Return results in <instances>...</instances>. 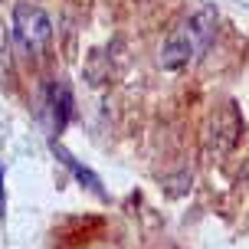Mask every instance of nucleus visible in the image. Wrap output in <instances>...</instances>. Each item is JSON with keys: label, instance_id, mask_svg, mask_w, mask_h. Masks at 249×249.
<instances>
[{"label": "nucleus", "instance_id": "obj_1", "mask_svg": "<svg viewBox=\"0 0 249 249\" xmlns=\"http://www.w3.org/2000/svg\"><path fill=\"white\" fill-rule=\"evenodd\" d=\"M216 30H220V10L210 7V3L200 7L194 17H187L184 23L164 39L161 56H158L161 69H167V72H184L190 66H197L207 56V50L213 46Z\"/></svg>", "mask_w": 249, "mask_h": 249}, {"label": "nucleus", "instance_id": "obj_2", "mask_svg": "<svg viewBox=\"0 0 249 249\" xmlns=\"http://www.w3.org/2000/svg\"><path fill=\"white\" fill-rule=\"evenodd\" d=\"M13 39L20 43L26 56H43L53 43V20L36 3H17L13 7Z\"/></svg>", "mask_w": 249, "mask_h": 249}, {"label": "nucleus", "instance_id": "obj_3", "mask_svg": "<svg viewBox=\"0 0 249 249\" xmlns=\"http://www.w3.org/2000/svg\"><path fill=\"white\" fill-rule=\"evenodd\" d=\"M243 138V115L236 112L233 102H226L220 112L210 118V131H207V148L213 154H226L236 148V141Z\"/></svg>", "mask_w": 249, "mask_h": 249}, {"label": "nucleus", "instance_id": "obj_4", "mask_svg": "<svg viewBox=\"0 0 249 249\" xmlns=\"http://www.w3.org/2000/svg\"><path fill=\"white\" fill-rule=\"evenodd\" d=\"M46 105H50V118H53V131L59 135L62 128H66V122L72 118V89H69V82H53L50 89H46Z\"/></svg>", "mask_w": 249, "mask_h": 249}, {"label": "nucleus", "instance_id": "obj_5", "mask_svg": "<svg viewBox=\"0 0 249 249\" xmlns=\"http://www.w3.org/2000/svg\"><path fill=\"white\" fill-rule=\"evenodd\" d=\"M53 148H56V144H53ZM56 154H59L62 161L69 164V171H72V174L79 177V180H82V184H86L89 190H92V194H99V197H105V190H102L99 177L92 174V171H89V167H82V164H75V161H72V154H66V151H62V148H56Z\"/></svg>", "mask_w": 249, "mask_h": 249}, {"label": "nucleus", "instance_id": "obj_6", "mask_svg": "<svg viewBox=\"0 0 249 249\" xmlns=\"http://www.w3.org/2000/svg\"><path fill=\"white\" fill-rule=\"evenodd\" d=\"M0 86L13 89V53H10V36L0 23Z\"/></svg>", "mask_w": 249, "mask_h": 249}, {"label": "nucleus", "instance_id": "obj_7", "mask_svg": "<svg viewBox=\"0 0 249 249\" xmlns=\"http://www.w3.org/2000/svg\"><path fill=\"white\" fill-rule=\"evenodd\" d=\"M0 216H3V207H0Z\"/></svg>", "mask_w": 249, "mask_h": 249}]
</instances>
